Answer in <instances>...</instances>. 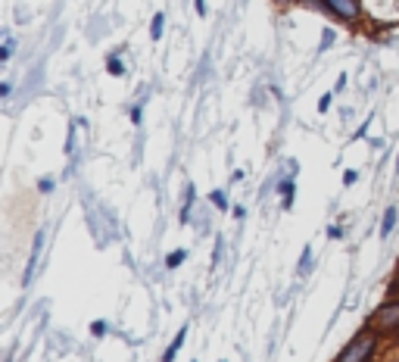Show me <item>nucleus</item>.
Instances as JSON below:
<instances>
[{"instance_id":"cd10ccee","label":"nucleus","mask_w":399,"mask_h":362,"mask_svg":"<svg viewBox=\"0 0 399 362\" xmlns=\"http://www.w3.org/2000/svg\"><path fill=\"white\" fill-rule=\"evenodd\" d=\"M222 362H225V359H222Z\"/></svg>"},{"instance_id":"dca6fc26","label":"nucleus","mask_w":399,"mask_h":362,"mask_svg":"<svg viewBox=\"0 0 399 362\" xmlns=\"http://www.w3.org/2000/svg\"><path fill=\"white\" fill-rule=\"evenodd\" d=\"M53 187H57V181H53L50 175H44L41 181H38V191H41V194H50Z\"/></svg>"},{"instance_id":"f3484780","label":"nucleus","mask_w":399,"mask_h":362,"mask_svg":"<svg viewBox=\"0 0 399 362\" xmlns=\"http://www.w3.org/2000/svg\"><path fill=\"white\" fill-rule=\"evenodd\" d=\"M331 100H334L331 94H322V97H318V113H328L331 110Z\"/></svg>"},{"instance_id":"b1692460","label":"nucleus","mask_w":399,"mask_h":362,"mask_svg":"<svg viewBox=\"0 0 399 362\" xmlns=\"http://www.w3.org/2000/svg\"><path fill=\"white\" fill-rule=\"evenodd\" d=\"M0 94H3V97H10V94H13V85H10V82L0 85Z\"/></svg>"},{"instance_id":"412c9836","label":"nucleus","mask_w":399,"mask_h":362,"mask_svg":"<svg viewBox=\"0 0 399 362\" xmlns=\"http://www.w3.org/2000/svg\"><path fill=\"white\" fill-rule=\"evenodd\" d=\"M222 263V238L216 240V253H212V266H218Z\"/></svg>"},{"instance_id":"4468645a","label":"nucleus","mask_w":399,"mask_h":362,"mask_svg":"<svg viewBox=\"0 0 399 362\" xmlns=\"http://www.w3.org/2000/svg\"><path fill=\"white\" fill-rule=\"evenodd\" d=\"M13 47H16V41H13L10 35L3 38V47H0V63H10V57H13Z\"/></svg>"},{"instance_id":"f257e3e1","label":"nucleus","mask_w":399,"mask_h":362,"mask_svg":"<svg viewBox=\"0 0 399 362\" xmlns=\"http://www.w3.org/2000/svg\"><path fill=\"white\" fill-rule=\"evenodd\" d=\"M377 353V334L375 331H362L349 340L347 347L340 350V356L334 362H371Z\"/></svg>"},{"instance_id":"6e6552de","label":"nucleus","mask_w":399,"mask_h":362,"mask_svg":"<svg viewBox=\"0 0 399 362\" xmlns=\"http://www.w3.org/2000/svg\"><path fill=\"white\" fill-rule=\"evenodd\" d=\"M312 263H315V256H312V247H306V250H303V259H299V266H296V275H299V278H306V275L312 272Z\"/></svg>"},{"instance_id":"9d476101","label":"nucleus","mask_w":399,"mask_h":362,"mask_svg":"<svg viewBox=\"0 0 399 362\" xmlns=\"http://www.w3.org/2000/svg\"><path fill=\"white\" fill-rule=\"evenodd\" d=\"M163 29H165V16H163V13H156V16H153V25H150V38H153V41L163 38Z\"/></svg>"},{"instance_id":"393cba45","label":"nucleus","mask_w":399,"mask_h":362,"mask_svg":"<svg viewBox=\"0 0 399 362\" xmlns=\"http://www.w3.org/2000/svg\"><path fill=\"white\" fill-rule=\"evenodd\" d=\"M393 294H399V275H396V281H393Z\"/></svg>"},{"instance_id":"0eeeda50","label":"nucleus","mask_w":399,"mask_h":362,"mask_svg":"<svg viewBox=\"0 0 399 362\" xmlns=\"http://www.w3.org/2000/svg\"><path fill=\"white\" fill-rule=\"evenodd\" d=\"M294 191H296V181L294 178H284L281 184H278V194H281L284 210H290V206H294Z\"/></svg>"},{"instance_id":"2eb2a0df","label":"nucleus","mask_w":399,"mask_h":362,"mask_svg":"<svg viewBox=\"0 0 399 362\" xmlns=\"http://www.w3.org/2000/svg\"><path fill=\"white\" fill-rule=\"evenodd\" d=\"M334 41H337V35H334V31H331V29H328V31H324V35H322V44H318V50H322V53H324V50H328V47H331V44H334Z\"/></svg>"},{"instance_id":"c85d7f7f","label":"nucleus","mask_w":399,"mask_h":362,"mask_svg":"<svg viewBox=\"0 0 399 362\" xmlns=\"http://www.w3.org/2000/svg\"><path fill=\"white\" fill-rule=\"evenodd\" d=\"M194 362H197V359H194Z\"/></svg>"},{"instance_id":"f03ea898","label":"nucleus","mask_w":399,"mask_h":362,"mask_svg":"<svg viewBox=\"0 0 399 362\" xmlns=\"http://www.w3.org/2000/svg\"><path fill=\"white\" fill-rule=\"evenodd\" d=\"M368 325H371V331L375 334H396L399 331V303L396 300H390V303L377 306Z\"/></svg>"},{"instance_id":"423d86ee","label":"nucleus","mask_w":399,"mask_h":362,"mask_svg":"<svg viewBox=\"0 0 399 362\" xmlns=\"http://www.w3.org/2000/svg\"><path fill=\"white\" fill-rule=\"evenodd\" d=\"M396 219H399V206H387V212H384V222H381V238H384V240L393 234Z\"/></svg>"},{"instance_id":"9b49d317","label":"nucleus","mask_w":399,"mask_h":362,"mask_svg":"<svg viewBox=\"0 0 399 362\" xmlns=\"http://www.w3.org/2000/svg\"><path fill=\"white\" fill-rule=\"evenodd\" d=\"M209 200H212V206H216V210H228V194H225L222 187H216V191L209 194Z\"/></svg>"},{"instance_id":"6ab92c4d","label":"nucleus","mask_w":399,"mask_h":362,"mask_svg":"<svg viewBox=\"0 0 399 362\" xmlns=\"http://www.w3.org/2000/svg\"><path fill=\"white\" fill-rule=\"evenodd\" d=\"M194 13H197L200 19H203L206 13H209V6H206V0H194Z\"/></svg>"},{"instance_id":"bb28decb","label":"nucleus","mask_w":399,"mask_h":362,"mask_svg":"<svg viewBox=\"0 0 399 362\" xmlns=\"http://www.w3.org/2000/svg\"><path fill=\"white\" fill-rule=\"evenodd\" d=\"M393 169H396V175H399V157H396V166H393Z\"/></svg>"},{"instance_id":"4be33fe9","label":"nucleus","mask_w":399,"mask_h":362,"mask_svg":"<svg viewBox=\"0 0 399 362\" xmlns=\"http://www.w3.org/2000/svg\"><path fill=\"white\" fill-rule=\"evenodd\" d=\"M328 238L340 240V238H343V228H340V225H331V228H328Z\"/></svg>"},{"instance_id":"a878e982","label":"nucleus","mask_w":399,"mask_h":362,"mask_svg":"<svg viewBox=\"0 0 399 362\" xmlns=\"http://www.w3.org/2000/svg\"><path fill=\"white\" fill-rule=\"evenodd\" d=\"M278 3H296V0H278Z\"/></svg>"},{"instance_id":"7ed1b4c3","label":"nucleus","mask_w":399,"mask_h":362,"mask_svg":"<svg viewBox=\"0 0 399 362\" xmlns=\"http://www.w3.org/2000/svg\"><path fill=\"white\" fill-rule=\"evenodd\" d=\"M328 3V13L337 19H343V22H356L359 16H362V6H359V0H324Z\"/></svg>"},{"instance_id":"a211bd4d","label":"nucleus","mask_w":399,"mask_h":362,"mask_svg":"<svg viewBox=\"0 0 399 362\" xmlns=\"http://www.w3.org/2000/svg\"><path fill=\"white\" fill-rule=\"evenodd\" d=\"M91 334H94V338H103V334H106V321H91Z\"/></svg>"},{"instance_id":"ddd939ff","label":"nucleus","mask_w":399,"mask_h":362,"mask_svg":"<svg viewBox=\"0 0 399 362\" xmlns=\"http://www.w3.org/2000/svg\"><path fill=\"white\" fill-rule=\"evenodd\" d=\"M184 259H188V250H172L169 256H165V266H169V269H178Z\"/></svg>"},{"instance_id":"20e7f679","label":"nucleus","mask_w":399,"mask_h":362,"mask_svg":"<svg viewBox=\"0 0 399 362\" xmlns=\"http://www.w3.org/2000/svg\"><path fill=\"white\" fill-rule=\"evenodd\" d=\"M44 240H47V231H38L35 234V244H31V256H29V266H25V275H22V284L29 287L31 284V278H35V272H38V263H41V250H44Z\"/></svg>"},{"instance_id":"39448f33","label":"nucleus","mask_w":399,"mask_h":362,"mask_svg":"<svg viewBox=\"0 0 399 362\" xmlns=\"http://www.w3.org/2000/svg\"><path fill=\"white\" fill-rule=\"evenodd\" d=\"M184 340H188V325L181 328V331L175 334V340H172L169 347H165V353H163V362H175V356L181 353V347H184Z\"/></svg>"},{"instance_id":"1a4fd4ad","label":"nucleus","mask_w":399,"mask_h":362,"mask_svg":"<svg viewBox=\"0 0 399 362\" xmlns=\"http://www.w3.org/2000/svg\"><path fill=\"white\" fill-rule=\"evenodd\" d=\"M194 184L184 191V206H181V222H190V212H194Z\"/></svg>"},{"instance_id":"5701e85b","label":"nucleus","mask_w":399,"mask_h":362,"mask_svg":"<svg viewBox=\"0 0 399 362\" xmlns=\"http://www.w3.org/2000/svg\"><path fill=\"white\" fill-rule=\"evenodd\" d=\"M141 116H144V110L141 106H135V110H131V122H141Z\"/></svg>"},{"instance_id":"aec40b11","label":"nucleus","mask_w":399,"mask_h":362,"mask_svg":"<svg viewBox=\"0 0 399 362\" xmlns=\"http://www.w3.org/2000/svg\"><path fill=\"white\" fill-rule=\"evenodd\" d=\"M356 178H359V172H356V169H347V172H343V184H347V187H349V184H356Z\"/></svg>"},{"instance_id":"f8f14e48","label":"nucleus","mask_w":399,"mask_h":362,"mask_svg":"<svg viewBox=\"0 0 399 362\" xmlns=\"http://www.w3.org/2000/svg\"><path fill=\"white\" fill-rule=\"evenodd\" d=\"M106 72H110V75H125V63L116 57V53L106 59Z\"/></svg>"}]
</instances>
